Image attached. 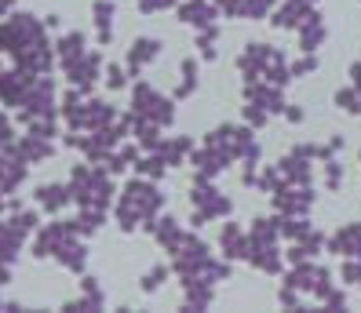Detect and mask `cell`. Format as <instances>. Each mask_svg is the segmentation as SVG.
<instances>
[{"label":"cell","mask_w":361,"mask_h":313,"mask_svg":"<svg viewBox=\"0 0 361 313\" xmlns=\"http://www.w3.org/2000/svg\"><path fill=\"white\" fill-rule=\"evenodd\" d=\"M303 4H310V8H317V4H322V0H303Z\"/></svg>","instance_id":"obj_39"},{"label":"cell","mask_w":361,"mask_h":313,"mask_svg":"<svg viewBox=\"0 0 361 313\" xmlns=\"http://www.w3.org/2000/svg\"><path fill=\"white\" fill-rule=\"evenodd\" d=\"M15 150H18V157H23L26 164H40V160H51L55 157V139L26 132V135L15 139Z\"/></svg>","instance_id":"obj_16"},{"label":"cell","mask_w":361,"mask_h":313,"mask_svg":"<svg viewBox=\"0 0 361 313\" xmlns=\"http://www.w3.org/2000/svg\"><path fill=\"white\" fill-rule=\"evenodd\" d=\"M92 18H95V44H99V48H110V44H114L117 4H114V0H95V4H92Z\"/></svg>","instance_id":"obj_18"},{"label":"cell","mask_w":361,"mask_h":313,"mask_svg":"<svg viewBox=\"0 0 361 313\" xmlns=\"http://www.w3.org/2000/svg\"><path fill=\"white\" fill-rule=\"evenodd\" d=\"M288 70H292V80H300V77H310V73L322 70V62H317V55H314V51H303V58H300V62H288Z\"/></svg>","instance_id":"obj_31"},{"label":"cell","mask_w":361,"mask_h":313,"mask_svg":"<svg viewBox=\"0 0 361 313\" xmlns=\"http://www.w3.org/2000/svg\"><path fill=\"white\" fill-rule=\"evenodd\" d=\"M329 252L339 255V259H361V222H347L339 226L336 234L329 237Z\"/></svg>","instance_id":"obj_13"},{"label":"cell","mask_w":361,"mask_h":313,"mask_svg":"<svg viewBox=\"0 0 361 313\" xmlns=\"http://www.w3.org/2000/svg\"><path fill=\"white\" fill-rule=\"evenodd\" d=\"M310 11L314 8L303 4V0H281V4L270 11V23L278 26V30H300V23H303Z\"/></svg>","instance_id":"obj_20"},{"label":"cell","mask_w":361,"mask_h":313,"mask_svg":"<svg viewBox=\"0 0 361 313\" xmlns=\"http://www.w3.org/2000/svg\"><path fill=\"white\" fill-rule=\"evenodd\" d=\"M281 117H285L288 124H303V120H307V113H303L300 106H285V113H281Z\"/></svg>","instance_id":"obj_36"},{"label":"cell","mask_w":361,"mask_h":313,"mask_svg":"<svg viewBox=\"0 0 361 313\" xmlns=\"http://www.w3.org/2000/svg\"><path fill=\"white\" fill-rule=\"evenodd\" d=\"M84 51H88V37H84L80 30H70V33H62V37L55 40L59 66H62V62H70V58H77V55H84Z\"/></svg>","instance_id":"obj_23"},{"label":"cell","mask_w":361,"mask_h":313,"mask_svg":"<svg viewBox=\"0 0 361 313\" xmlns=\"http://www.w3.org/2000/svg\"><path fill=\"white\" fill-rule=\"evenodd\" d=\"M339 277H343V284H361V259H343Z\"/></svg>","instance_id":"obj_33"},{"label":"cell","mask_w":361,"mask_h":313,"mask_svg":"<svg viewBox=\"0 0 361 313\" xmlns=\"http://www.w3.org/2000/svg\"><path fill=\"white\" fill-rule=\"evenodd\" d=\"M0 309H4V299H0Z\"/></svg>","instance_id":"obj_41"},{"label":"cell","mask_w":361,"mask_h":313,"mask_svg":"<svg viewBox=\"0 0 361 313\" xmlns=\"http://www.w3.org/2000/svg\"><path fill=\"white\" fill-rule=\"evenodd\" d=\"M168 168H179V164H186L190 160V153H194V139L190 135H176V139H164L157 150H154Z\"/></svg>","instance_id":"obj_22"},{"label":"cell","mask_w":361,"mask_h":313,"mask_svg":"<svg viewBox=\"0 0 361 313\" xmlns=\"http://www.w3.org/2000/svg\"><path fill=\"white\" fill-rule=\"evenodd\" d=\"M33 204L40 207L44 215H59L73 204V193H70V182H40L33 190Z\"/></svg>","instance_id":"obj_9"},{"label":"cell","mask_w":361,"mask_h":313,"mask_svg":"<svg viewBox=\"0 0 361 313\" xmlns=\"http://www.w3.org/2000/svg\"><path fill=\"white\" fill-rule=\"evenodd\" d=\"M295 37H300V48L303 51H317L325 44V37H329V26H325V18H322V11H310L303 23H300V30H295Z\"/></svg>","instance_id":"obj_19"},{"label":"cell","mask_w":361,"mask_h":313,"mask_svg":"<svg viewBox=\"0 0 361 313\" xmlns=\"http://www.w3.org/2000/svg\"><path fill=\"white\" fill-rule=\"evenodd\" d=\"M164 212V193L154 179H128L124 182V190L117 193L114 200V222L121 234H135V229H146L157 215Z\"/></svg>","instance_id":"obj_1"},{"label":"cell","mask_w":361,"mask_h":313,"mask_svg":"<svg viewBox=\"0 0 361 313\" xmlns=\"http://www.w3.org/2000/svg\"><path fill=\"white\" fill-rule=\"evenodd\" d=\"M339 186H343V164L332 157V160H325V190L332 193V190H339Z\"/></svg>","instance_id":"obj_32"},{"label":"cell","mask_w":361,"mask_h":313,"mask_svg":"<svg viewBox=\"0 0 361 313\" xmlns=\"http://www.w3.org/2000/svg\"><path fill=\"white\" fill-rule=\"evenodd\" d=\"M70 193H73L77 207H102V212H110L114 200H117L114 175L106 172L102 164H92V160L70 168Z\"/></svg>","instance_id":"obj_2"},{"label":"cell","mask_w":361,"mask_h":313,"mask_svg":"<svg viewBox=\"0 0 361 313\" xmlns=\"http://www.w3.org/2000/svg\"><path fill=\"white\" fill-rule=\"evenodd\" d=\"M197 51H201L204 62H216L219 58V23L197 30Z\"/></svg>","instance_id":"obj_27"},{"label":"cell","mask_w":361,"mask_h":313,"mask_svg":"<svg viewBox=\"0 0 361 313\" xmlns=\"http://www.w3.org/2000/svg\"><path fill=\"white\" fill-rule=\"evenodd\" d=\"M15 139H18V135H15V120L0 110V150H4V146H11Z\"/></svg>","instance_id":"obj_34"},{"label":"cell","mask_w":361,"mask_h":313,"mask_svg":"<svg viewBox=\"0 0 361 313\" xmlns=\"http://www.w3.org/2000/svg\"><path fill=\"white\" fill-rule=\"evenodd\" d=\"M278 172H281L285 182H295V186H310V182H314V164H310V157L300 153V150H288V153L278 160Z\"/></svg>","instance_id":"obj_15"},{"label":"cell","mask_w":361,"mask_h":313,"mask_svg":"<svg viewBox=\"0 0 361 313\" xmlns=\"http://www.w3.org/2000/svg\"><path fill=\"white\" fill-rule=\"evenodd\" d=\"M11 274H15V266L0 262V288H4V284H11Z\"/></svg>","instance_id":"obj_37"},{"label":"cell","mask_w":361,"mask_h":313,"mask_svg":"<svg viewBox=\"0 0 361 313\" xmlns=\"http://www.w3.org/2000/svg\"><path fill=\"white\" fill-rule=\"evenodd\" d=\"M176 15H179V23H186L190 30H204V26L216 23V18H223L219 8H216V0H183V4H176Z\"/></svg>","instance_id":"obj_12"},{"label":"cell","mask_w":361,"mask_h":313,"mask_svg":"<svg viewBox=\"0 0 361 313\" xmlns=\"http://www.w3.org/2000/svg\"><path fill=\"white\" fill-rule=\"evenodd\" d=\"M70 222L77 229V237H92V234H99V229L106 226V212L102 207H77V215Z\"/></svg>","instance_id":"obj_24"},{"label":"cell","mask_w":361,"mask_h":313,"mask_svg":"<svg viewBox=\"0 0 361 313\" xmlns=\"http://www.w3.org/2000/svg\"><path fill=\"white\" fill-rule=\"evenodd\" d=\"M219 248H223V259H248V229H241L238 222H226L223 234H219Z\"/></svg>","instance_id":"obj_21"},{"label":"cell","mask_w":361,"mask_h":313,"mask_svg":"<svg viewBox=\"0 0 361 313\" xmlns=\"http://www.w3.org/2000/svg\"><path fill=\"white\" fill-rule=\"evenodd\" d=\"M270 200H274V207H278L281 215H307L310 207H314V200H317V193H314V182L310 186L281 182L278 190L270 193Z\"/></svg>","instance_id":"obj_8"},{"label":"cell","mask_w":361,"mask_h":313,"mask_svg":"<svg viewBox=\"0 0 361 313\" xmlns=\"http://www.w3.org/2000/svg\"><path fill=\"white\" fill-rule=\"evenodd\" d=\"M216 8L223 18H245V23H259L270 18L274 0H216Z\"/></svg>","instance_id":"obj_11"},{"label":"cell","mask_w":361,"mask_h":313,"mask_svg":"<svg viewBox=\"0 0 361 313\" xmlns=\"http://www.w3.org/2000/svg\"><path fill=\"white\" fill-rule=\"evenodd\" d=\"M18 4H23V0H15V8H18Z\"/></svg>","instance_id":"obj_40"},{"label":"cell","mask_w":361,"mask_h":313,"mask_svg":"<svg viewBox=\"0 0 361 313\" xmlns=\"http://www.w3.org/2000/svg\"><path fill=\"white\" fill-rule=\"evenodd\" d=\"M44 26H48V30H59L62 18H59V15H44Z\"/></svg>","instance_id":"obj_38"},{"label":"cell","mask_w":361,"mask_h":313,"mask_svg":"<svg viewBox=\"0 0 361 313\" xmlns=\"http://www.w3.org/2000/svg\"><path fill=\"white\" fill-rule=\"evenodd\" d=\"M73 234H77V229H73V222H70V219L40 222V229L30 237V255H33L37 262H48V259H55V252L62 248V241L73 237Z\"/></svg>","instance_id":"obj_6"},{"label":"cell","mask_w":361,"mask_h":313,"mask_svg":"<svg viewBox=\"0 0 361 313\" xmlns=\"http://www.w3.org/2000/svg\"><path fill=\"white\" fill-rule=\"evenodd\" d=\"M190 204H194V226H204L212 219H226L233 212V200L223 197L212 179H194V190H190Z\"/></svg>","instance_id":"obj_5"},{"label":"cell","mask_w":361,"mask_h":313,"mask_svg":"<svg viewBox=\"0 0 361 313\" xmlns=\"http://www.w3.org/2000/svg\"><path fill=\"white\" fill-rule=\"evenodd\" d=\"M55 262L62 266V269H66V274H84V269H88V244H84V237H66V241H62V248H59V252H55Z\"/></svg>","instance_id":"obj_14"},{"label":"cell","mask_w":361,"mask_h":313,"mask_svg":"<svg viewBox=\"0 0 361 313\" xmlns=\"http://www.w3.org/2000/svg\"><path fill=\"white\" fill-rule=\"evenodd\" d=\"M161 40L157 37H135L132 40V48H128V58H124V66H128V73H132V80H139L142 77V70L150 66V62H157L161 58Z\"/></svg>","instance_id":"obj_10"},{"label":"cell","mask_w":361,"mask_h":313,"mask_svg":"<svg viewBox=\"0 0 361 313\" xmlns=\"http://www.w3.org/2000/svg\"><path fill=\"white\" fill-rule=\"evenodd\" d=\"M146 234H150L164 252H176V244L186 237V229H183V222L176 215H157L150 226H146Z\"/></svg>","instance_id":"obj_17"},{"label":"cell","mask_w":361,"mask_h":313,"mask_svg":"<svg viewBox=\"0 0 361 313\" xmlns=\"http://www.w3.org/2000/svg\"><path fill=\"white\" fill-rule=\"evenodd\" d=\"M132 113L161 124V128H172V120H176V98L161 95L150 80H135V84H132Z\"/></svg>","instance_id":"obj_3"},{"label":"cell","mask_w":361,"mask_h":313,"mask_svg":"<svg viewBox=\"0 0 361 313\" xmlns=\"http://www.w3.org/2000/svg\"><path fill=\"white\" fill-rule=\"evenodd\" d=\"M18 113V124H26L30 120H40V117H59V91H55V77L44 73V77H37L33 84L26 88V98H23V106L15 110Z\"/></svg>","instance_id":"obj_4"},{"label":"cell","mask_w":361,"mask_h":313,"mask_svg":"<svg viewBox=\"0 0 361 313\" xmlns=\"http://www.w3.org/2000/svg\"><path fill=\"white\" fill-rule=\"evenodd\" d=\"M179 0H139V11L142 15H157V11H172Z\"/></svg>","instance_id":"obj_35"},{"label":"cell","mask_w":361,"mask_h":313,"mask_svg":"<svg viewBox=\"0 0 361 313\" xmlns=\"http://www.w3.org/2000/svg\"><path fill=\"white\" fill-rule=\"evenodd\" d=\"M62 77H66L70 80V84L73 88H84V91H92L95 88V80L102 77V51H84V55H77V58H70V62H62Z\"/></svg>","instance_id":"obj_7"},{"label":"cell","mask_w":361,"mask_h":313,"mask_svg":"<svg viewBox=\"0 0 361 313\" xmlns=\"http://www.w3.org/2000/svg\"><path fill=\"white\" fill-rule=\"evenodd\" d=\"M102 80H106V88H110V91H121V88L132 84V73H128V66H124V62H106Z\"/></svg>","instance_id":"obj_28"},{"label":"cell","mask_w":361,"mask_h":313,"mask_svg":"<svg viewBox=\"0 0 361 313\" xmlns=\"http://www.w3.org/2000/svg\"><path fill=\"white\" fill-rule=\"evenodd\" d=\"M179 84H176V91H172V98L176 102H183V98H190L197 91V84H201V77H197V58H183V66H179Z\"/></svg>","instance_id":"obj_26"},{"label":"cell","mask_w":361,"mask_h":313,"mask_svg":"<svg viewBox=\"0 0 361 313\" xmlns=\"http://www.w3.org/2000/svg\"><path fill=\"white\" fill-rule=\"evenodd\" d=\"M168 277H172V266H154V269H146V274L139 277V288L146 291V295H154V291L164 288Z\"/></svg>","instance_id":"obj_29"},{"label":"cell","mask_w":361,"mask_h":313,"mask_svg":"<svg viewBox=\"0 0 361 313\" xmlns=\"http://www.w3.org/2000/svg\"><path fill=\"white\" fill-rule=\"evenodd\" d=\"M216 302V284H183V309H208Z\"/></svg>","instance_id":"obj_25"},{"label":"cell","mask_w":361,"mask_h":313,"mask_svg":"<svg viewBox=\"0 0 361 313\" xmlns=\"http://www.w3.org/2000/svg\"><path fill=\"white\" fill-rule=\"evenodd\" d=\"M332 102H336V110H343V113H361V91H357V84L339 88L332 95Z\"/></svg>","instance_id":"obj_30"}]
</instances>
